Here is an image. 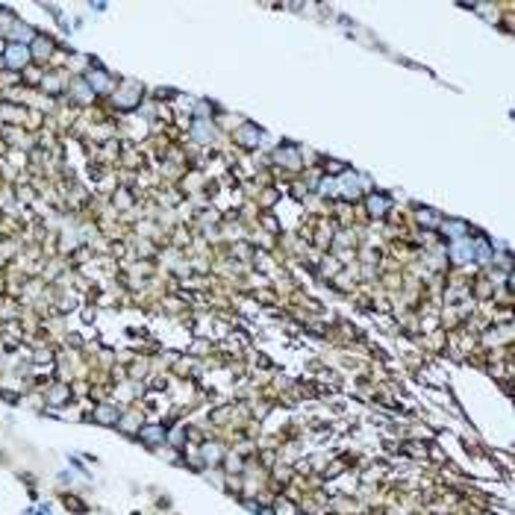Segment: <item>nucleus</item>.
Here are the masks:
<instances>
[{
	"instance_id": "1",
	"label": "nucleus",
	"mask_w": 515,
	"mask_h": 515,
	"mask_svg": "<svg viewBox=\"0 0 515 515\" xmlns=\"http://www.w3.org/2000/svg\"><path fill=\"white\" fill-rule=\"evenodd\" d=\"M27 59H30L27 45H9L6 47V62H9V68H24Z\"/></svg>"
},
{
	"instance_id": "2",
	"label": "nucleus",
	"mask_w": 515,
	"mask_h": 515,
	"mask_svg": "<svg viewBox=\"0 0 515 515\" xmlns=\"http://www.w3.org/2000/svg\"><path fill=\"white\" fill-rule=\"evenodd\" d=\"M239 139H242V144H245V147H253V144L259 141V130L250 127V124H245V127L239 130Z\"/></svg>"
},
{
	"instance_id": "3",
	"label": "nucleus",
	"mask_w": 515,
	"mask_h": 515,
	"mask_svg": "<svg viewBox=\"0 0 515 515\" xmlns=\"http://www.w3.org/2000/svg\"><path fill=\"white\" fill-rule=\"evenodd\" d=\"M454 256H457V262L471 259L474 256V245H471V242H457V245H454Z\"/></svg>"
},
{
	"instance_id": "4",
	"label": "nucleus",
	"mask_w": 515,
	"mask_h": 515,
	"mask_svg": "<svg viewBox=\"0 0 515 515\" xmlns=\"http://www.w3.org/2000/svg\"><path fill=\"white\" fill-rule=\"evenodd\" d=\"M341 183H345V188H341L345 198H356V195H359V180H356L353 174H345L341 177Z\"/></svg>"
},
{
	"instance_id": "5",
	"label": "nucleus",
	"mask_w": 515,
	"mask_h": 515,
	"mask_svg": "<svg viewBox=\"0 0 515 515\" xmlns=\"http://www.w3.org/2000/svg\"><path fill=\"white\" fill-rule=\"evenodd\" d=\"M89 85H92L94 92H106V89H109V77L100 74V71H97V74H89Z\"/></svg>"
},
{
	"instance_id": "6",
	"label": "nucleus",
	"mask_w": 515,
	"mask_h": 515,
	"mask_svg": "<svg viewBox=\"0 0 515 515\" xmlns=\"http://www.w3.org/2000/svg\"><path fill=\"white\" fill-rule=\"evenodd\" d=\"M97 418H100V424H115L118 412L112 410V406H100V410H97Z\"/></svg>"
},
{
	"instance_id": "7",
	"label": "nucleus",
	"mask_w": 515,
	"mask_h": 515,
	"mask_svg": "<svg viewBox=\"0 0 515 515\" xmlns=\"http://www.w3.org/2000/svg\"><path fill=\"white\" fill-rule=\"evenodd\" d=\"M386 206H389L386 198H371V200H368V209L374 212V215H383V212H386Z\"/></svg>"
},
{
	"instance_id": "8",
	"label": "nucleus",
	"mask_w": 515,
	"mask_h": 515,
	"mask_svg": "<svg viewBox=\"0 0 515 515\" xmlns=\"http://www.w3.org/2000/svg\"><path fill=\"white\" fill-rule=\"evenodd\" d=\"M277 159H286V165H297L301 162V156H297V151H277Z\"/></svg>"
},
{
	"instance_id": "9",
	"label": "nucleus",
	"mask_w": 515,
	"mask_h": 515,
	"mask_svg": "<svg viewBox=\"0 0 515 515\" xmlns=\"http://www.w3.org/2000/svg\"><path fill=\"white\" fill-rule=\"evenodd\" d=\"M33 45H35V56H47L50 53V41L47 38H35Z\"/></svg>"
},
{
	"instance_id": "10",
	"label": "nucleus",
	"mask_w": 515,
	"mask_h": 515,
	"mask_svg": "<svg viewBox=\"0 0 515 515\" xmlns=\"http://www.w3.org/2000/svg\"><path fill=\"white\" fill-rule=\"evenodd\" d=\"M195 136H198L200 141H206L209 139V127H206V124H195Z\"/></svg>"
},
{
	"instance_id": "11",
	"label": "nucleus",
	"mask_w": 515,
	"mask_h": 515,
	"mask_svg": "<svg viewBox=\"0 0 515 515\" xmlns=\"http://www.w3.org/2000/svg\"><path fill=\"white\" fill-rule=\"evenodd\" d=\"M141 436H144V439H151V442H156V439H162V430H156V427H147V430H141Z\"/></svg>"
},
{
	"instance_id": "12",
	"label": "nucleus",
	"mask_w": 515,
	"mask_h": 515,
	"mask_svg": "<svg viewBox=\"0 0 515 515\" xmlns=\"http://www.w3.org/2000/svg\"><path fill=\"white\" fill-rule=\"evenodd\" d=\"M65 395H68L65 389H56V392H53V398H50V400H53V403H65Z\"/></svg>"
},
{
	"instance_id": "13",
	"label": "nucleus",
	"mask_w": 515,
	"mask_h": 515,
	"mask_svg": "<svg viewBox=\"0 0 515 515\" xmlns=\"http://www.w3.org/2000/svg\"><path fill=\"white\" fill-rule=\"evenodd\" d=\"M15 35H18V38H33V33H30L27 27H15Z\"/></svg>"
}]
</instances>
